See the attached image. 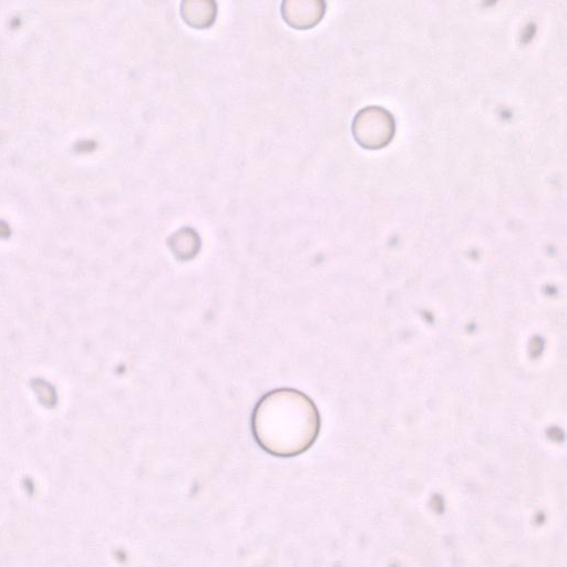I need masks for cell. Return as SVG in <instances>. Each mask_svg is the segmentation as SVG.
<instances>
[{
  "mask_svg": "<svg viewBox=\"0 0 567 567\" xmlns=\"http://www.w3.org/2000/svg\"><path fill=\"white\" fill-rule=\"evenodd\" d=\"M258 444L278 456H293L309 449L320 429L317 406L305 393L278 389L262 396L251 419Z\"/></svg>",
  "mask_w": 567,
  "mask_h": 567,
  "instance_id": "1",
  "label": "cell"
}]
</instances>
